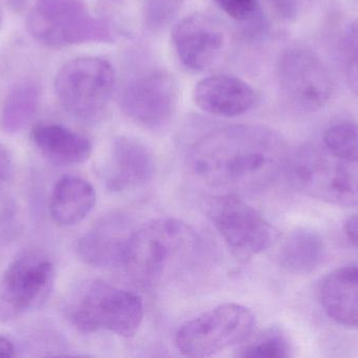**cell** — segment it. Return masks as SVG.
Masks as SVG:
<instances>
[{
    "instance_id": "obj_1",
    "label": "cell",
    "mask_w": 358,
    "mask_h": 358,
    "mask_svg": "<svg viewBox=\"0 0 358 358\" xmlns=\"http://www.w3.org/2000/svg\"><path fill=\"white\" fill-rule=\"evenodd\" d=\"M283 139L269 128L227 126L200 139L189 153L198 180L221 195L256 193L284 172L288 160Z\"/></svg>"
},
{
    "instance_id": "obj_2",
    "label": "cell",
    "mask_w": 358,
    "mask_h": 358,
    "mask_svg": "<svg viewBox=\"0 0 358 358\" xmlns=\"http://www.w3.org/2000/svg\"><path fill=\"white\" fill-rule=\"evenodd\" d=\"M199 252L200 239L189 225L155 219L134 231L124 266L138 285L157 288L189 270Z\"/></svg>"
},
{
    "instance_id": "obj_3",
    "label": "cell",
    "mask_w": 358,
    "mask_h": 358,
    "mask_svg": "<svg viewBox=\"0 0 358 358\" xmlns=\"http://www.w3.org/2000/svg\"><path fill=\"white\" fill-rule=\"evenodd\" d=\"M284 172L292 186L307 197L341 207L358 205V162L326 147H301L288 156Z\"/></svg>"
},
{
    "instance_id": "obj_4",
    "label": "cell",
    "mask_w": 358,
    "mask_h": 358,
    "mask_svg": "<svg viewBox=\"0 0 358 358\" xmlns=\"http://www.w3.org/2000/svg\"><path fill=\"white\" fill-rule=\"evenodd\" d=\"M69 317L82 333L108 331L129 338L142 325L144 305L136 294L94 281L73 303Z\"/></svg>"
},
{
    "instance_id": "obj_5",
    "label": "cell",
    "mask_w": 358,
    "mask_h": 358,
    "mask_svg": "<svg viewBox=\"0 0 358 358\" xmlns=\"http://www.w3.org/2000/svg\"><path fill=\"white\" fill-rule=\"evenodd\" d=\"M27 29L48 48L111 40L106 21L94 16L82 0H36L27 17Z\"/></svg>"
},
{
    "instance_id": "obj_6",
    "label": "cell",
    "mask_w": 358,
    "mask_h": 358,
    "mask_svg": "<svg viewBox=\"0 0 358 358\" xmlns=\"http://www.w3.org/2000/svg\"><path fill=\"white\" fill-rule=\"evenodd\" d=\"M115 84L113 65L100 57H80L65 63L55 80L63 109L82 121H94L106 111Z\"/></svg>"
},
{
    "instance_id": "obj_7",
    "label": "cell",
    "mask_w": 358,
    "mask_h": 358,
    "mask_svg": "<svg viewBox=\"0 0 358 358\" xmlns=\"http://www.w3.org/2000/svg\"><path fill=\"white\" fill-rule=\"evenodd\" d=\"M254 313L243 305L227 303L187 322L176 332V345L187 357H208L245 342L254 331Z\"/></svg>"
},
{
    "instance_id": "obj_8",
    "label": "cell",
    "mask_w": 358,
    "mask_h": 358,
    "mask_svg": "<svg viewBox=\"0 0 358 358\" xmlns=\"http://www.w3.org/2000/svg\"><path fill=\"white\" fill-rule=\"evenodd\" d=\"M55 280L54 264L44 252L29 249L15 256L0 279V321H12L41 308Z\"/></svg>"
},
{
    "instance_id": "obj_9",
    "label": "cell",
    "mask_w": 358,
    "mask_h": 358,
    "mask_svg": "<svg viewBox=\"0 0 358 358\" xmlns=\"http://www.w3.org/2000/svg\"><path fill=\"white\" fill-rule=\"evenodd\" d=\"M206 212L231 254L241 262L258 256L275 242L273 226L237 195L210 198L206 203Z\"/></svg>"
},
{
    "instance_id": "obj_10",
    "label": "cell",
    "mask_w": 358,
    "mask_h": 358,
    "mask_svg": "<svg viewBox=\"0 0 358 358\" xmlns=\"http://www.w3.org/2000/svg\"><path fill=\"white\" fill-rule=\"evenodd\" d=\"M277 74L284 96L302 111L323 109L334 94L327 67L313 50L303 46H292L283 52Z\"/></svg>"
},
{
    "instance_id": "obj_11",
    "label": "cell",
    "mask_w": 358,
    "mask_h": 358,
    "mask_svg": "<svg viewBox=\"0 0 358 358\" xmlns=\"http://www.w3.org/2000/svg\"><path fill=\"white\" fill-rule=\"evenodd\" d=\"M178 97V85L170 74L149 71L127 84L122 95V111L140 125L159 128L173 116Z\"/></svg>"
},
{
    "instance_id": "obj_12",
    "label": "cell",
    "mask_w": 358,
    "mask_h": 358,
    "mask_svg": "<svg viewBox=\"0 0 358 358\" xmlns=\"http://www.w3.org/2000/svg\"><path fill=\"white\" fill-rule=\"evenodd\" d=\"M172 43L185 69L202 71L218 59L224 35L215 19L201 13L183 17L172 29Z\"/></svg>"
},
{
    "instance_id": "obj_13",
    "label": "cell",
    "mask_w": 358,
    "mask_h": 358,
    "mask_svg": "<svg viewBox=\"0 0 358 358\" xmlns=\"http://www.w3.org/2000/svg\"><path fill=\"white\" fill-rule=\"evenodd\" d=\"M136 229L121 214L103 216L77 242L78 256L96 268H115L125 264Z\"/></svg>"
},
{
    "instance_id": "obj_14",
    "label": "cell",
    "mask_w": 358,
    "mask_h": 358,
    "mask_svg": "<svg viewBox=\"0 0 358 358\" xmlns=\"http://www.w3.org/2000/svg\"><path fill=\"white\" fill-rule=\"evenodd\" d=\"M157 172L155 156L146 144L134 137L115 139L104 170V183L113 193L143 186Z\"/></svg>"
},
{
    "instance_id": "obj_15",
    "label": "cell",
    "mask_w": 358,
    "mask_h": 358,
    "mask_svg": "<svg viewBox=\"0 0 358 358\" xmlns=\"http://www.w3.org/2000/svg\"><path fill=\"white\" fill-rule=\"evenodd\" d=\"M256 90L243 80L227 75L200 80L194 90V101L202 111L217 117L243 115L256 105Z\"/></svg>"
},
{
    "instance_id": "obj_16",
    "label": "cell",
    "mask_w": 358,
    "mask_h": 358,
    "mask_svg": "<svg viewBox=\"0 0 358 358\" xmlns=\"http://www.w3.org/2000/svg\"><path fill=\"white\" fill-rule=\"evenodd\" d=\"M31 136L38 151L58 166L79 165L92 156L90 139L61 124H38Z\"/></svg>"
},
{
    "instance_id": "obj_17",
    "label": "cell",
    "mask_w": 358,
    "mask_h": 358,
    "mask_svg": "<svg viewBox=\"0 0 358 358\" xmlns=\"http://www.w3.org/2000/svg\"><path fill=\"white\" fill-rule=\"evenodd\" d=\"M326 315L345 327H358V266L336 269L324 280L320 291Z\"/></svg>"
},
{
    "instance_id": "obj_18",
    "label": "cell",
    "mask_w": 358,
    "mask_h": 358,
    "mask_svg": "<svg viewBox=\"0 0 358 358\" xmlns=\"http://www.w3.org/2000/svg\"><path fill=\"white\" fill-rule=\"evenodd\" d=\"M96 202V191L88 181L79 177H64L52 189L50 216L60 226H73L92 212Z\"/></svg>"
},
{
    "instance_id": "obj_19",
    "label": "cell",
    "mask_w": 358,
    "mask_h": 358,
    "mask_svg": "<svg viewBox=\"0 0 358 358\" xmlns=\"http://www.w3.org/2000/svg\"><path fill=\"white\" fill-rule=\"evenodd\" d=\"M325 245L317 233L296 229L288 233L278 252V262L285 270L304 275L315 270L324 258Z\"/></svg>"
},
{
    "instance_id": "obj_20",
    "label": "cell",
    "mask_w": 358,
    "mask_h": 358,
    "mask_svg": "<svg viewBox=\"0 0 358 358\" xmlns=\"http://www.w3.org/2000/svg\"><path fill=\"white\" fill-rule=\"evenodd\" d=\"M41 90L39 84L27 80L8 92L0 113V128L6 134H17L31 123L39 109Z\"/></svg>"
},
{
    "instance_id": "obj_21",
    "label": "cell",
    "mask_w": 358,
    "mask_h": 358,
    "mask_svg": "<svg viewBox=\"0 0 358 358\" xmlns=\"http://www.w3.org/2000/svg\"><path fill=\"white\" fill-rule=\"evenodd\" d=\"M238 357L248 358H283L292 355V343L281 328H266L242 343Z\"/></svg>"
},
{
    "instance_id": "obj_22",
    "label": "cell",
    "mask_w": 358,
    "mask_h": 358,
    "mask_svg": "<svg viewBox=\"0 0 358 358\" xmlns=\"http://www.w3.org/2000/svg\"><path fill=\"white\" fill-rule=\"evenodd\" d=\"M326 149L334 155L358 162V124L340 123L331 126L324 135Z\"/></svg>"
},
{
    "instance_id": "obj_23",
    "label": "cell",
    "mask_w": 358,
    "mask_h": 358,
    "mask_svg": "<svg viewBox=\"0 0 358 358\" xmlns=\"http://www.w3.org/2000/svg\"><path fill=\"white\" fill-rule=\"evenodd\" d=\"M217 6L235 20L243 21L254 16L259 0H215Z\"/></svg>"
},
{
    "instance_id": "obj_24",
    "label": "cell",
    "mask_w": 358,
    "mask_h": 358,
    "mask_svg": "<svg viewBox=\"0 0 358 358\" xmlns=\"http://www.w3.org/2000/svg\"><path fill=\"white\" fill-rule=\"evenodd\" d=\"M273 10L285 20L296 18L299 13V0H267Z\"/></svg>"
},
{
    "instance_id": "obj_25",
    "label": "cell",
    "mask_w": 358,
    "mask_h": 358,
    "mask_svg": "<svg viewBox=\"0 0 358 358\" xmlns=\"http://www.w3.org/2000/svg\"><path fill=\"white\" fill-rule=\"evenodd\" d=\"M12 174V160L6 146L0 143V188Z\"/></svg>"
},
{
    "instance_id": "obj_26",
    "label": "cell",
    "mask_w": 358,
    "mask_h": 358,
    "mask_svg": "<svg viewBox=\"0 0 358 358\" xmlns=\"http://www.w3.org/2000/svg\"><path fill=\"white\" fill-rule=\"evenodd\" d=\"M348 81L353 92L358 95V50L348 57Z\"/></svg>"
},
{
    "instance_id": "obj_27",
    "label": "cell",
    "mask_w": 358,
    "mask_h": 358,
    "mask_svg": "<svg viewBox=\"0 0 358 358\" xmlns=\"http://www.w3.org/2000/svg\"><path fill=\"white\" fill-rule=\"evenodd\" d=\"M344 230L349 241L358 247V214H353L346 221Z\"/></svg>"
},
{
    "instance_id": "obj_28",
    "label": "cell",
    "mask_w": 358,
    "mask_h": 358,
    "mask_svg": "<svg viewBox=\"0 0 358 358\" xmlns=\"http://www.w3.org/2000/svg\"><path fill=\"white\" fill-rule=\"evenodd\" d=\"M16 355V349L8 338L0 336V357H14Z\"/></svg>"
}]
</instances>
